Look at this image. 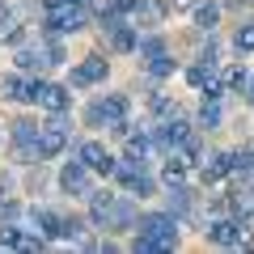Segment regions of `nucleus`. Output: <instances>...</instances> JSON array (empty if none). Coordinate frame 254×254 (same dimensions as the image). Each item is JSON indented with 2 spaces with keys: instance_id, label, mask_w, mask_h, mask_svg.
<instances>
[{
  "instance_id": "3",
  "label": "nucleus",
  "mask_w": 254,
  "mask_h": 254,
  "mask_svg": "<svg viewBox=\"0 0 254 254\" xmlns=\"http://www.w3.org/2000/svg\"><path fill=\"white\" fill-rule=\"evenodd\" d=\"M68 144H72V123H68V110H55V115L43 119V127H38V157H43V161H55Z\"/></svg>"
},
{
  "instance_id": "19",
  "label": "nucleus",
  "mask_w": 254,
  "mask_h": 254,
  "mask_svg": "<svg viewBox=\"0 0 254 254\" xmlns=\"http://www.w3.org/2000/svg\"><path fill=\"white\" fill-rule=\"evenodd\" d=\"M220 123H225V115H220V102L203 98L199 115H195V127H199V131H220Z\"/></svg>"
},
{
  "instance_id": "6",
  "label": "nucleus",
  "mask_w": 254,
  "mask_h": 254,
  "mask_svg": "<svg viewBox=\"0 0 254 254\" xmlns=\"http://www.w3.org/2000/svg\"><path fill=\"white\" fill-rule=\"evenodd\" d=\"M89 21H93L89 9H51V13H43L38 30H43V38H51V34L64 38V34H81Z\"/></svg>"
},
{
  "instance_id": "39",
  "label": "nucleus",
  "mask_w": 254,
  "mask_h": 254,
  "mask_svg": "<svg viewBox=\"0 0 254 254\" xmlns=\"http://www.w3.org/2000/svg\"><path fill=\"white\" fill-rule=\"evenodd\" d=\"M229 4H254V0H229Z\"/></svg>"
},
{
  "instance_id": "28",
  "label": "nucleus",
  "mask_w": 254,
  "mask_h": 254,
  "mask_svg": "<svg viewBox=\"0 0 254 254\" xmlns=\"http://www.w3.org/2000/svg\"><path fill=\"white\" fill-rule=\"evenodd\" d=\"M178 153H182V161H187V165H203V157H208V153H203V140L195 136V131L178 144Z\"/></svg>"
},
{
  "instance_id": "32",
  "label": "nucleus",
  "mask_w": 254,
  "mask_h": 254,
  "mask_svg": "<svg viewBox=\"0 0 254 254\" xmlns=\"http://www.w3.org/2000/svg\"><path fill=\"white\" fill-rule=\"evenodd\" d=\"M220 81H225L229 89H246V81H250V72H246L242 64H233V68H225V72H220Z\"/></svg>"
},
{
  "instance_id": "11",
  "label": "nucleus",
  "mask_w": 254,
  "mask_h": 254,
  "mask_svg": "<svg viewBox=\"0 0 254 254\" xmlns=\"http://www.w3.org/2000/svg\"><path fill=\"white\" fill-rule=\"evenodd\" d=\"M76 157H81L93 174H106V178H110V170H115V157H110V148L102 144V140H81V144H76Z\"/></svg>"
},
{
  "instance_id": "8",
  "label": "nucleus",
  "mask_w": 254,
  "mask_h": 254,
  "mask_svg": "<svg viewBox=\"0 0 254 254\" xmlns=\"http://www.w3.org/2000/svg\"><path fill=\"white\" fill-rule=\"evenodd\" d=\"M68 225H72V216H64L55 208H30V229L43 233L47 242H68Z\"/></svg>"
},
{
  "instance_id": "1",
  "label": "nucleus",
  "mask_w": 254,
  "mask_h": 254,
  "mask_svg": "<svg viewBox=\"0 0 254 254\" xmlns=\"http://www.w3.org/2000/svg\"><path fill=\"white\" fill-rule=\"evenodd\" d=\"M203 237H208V246H229V250H250V220L237 216V212H225V216H212L208 229H203Z\"/></svg>"
},
{
  "instance_id": "37",
  "label": "nucleus",
  "mask_w": 254,
  "mask_h": 254,
  "mask_svg": "<svg viewBox=\"0 0 254 254\" xmlns=\"http://www.w3.org/2000/svg\"><path fill=\"white\" fill-rule=\"evenodd\" d=\"M246 106L254 110V72H250V81H246Z\"/></svg>"
},
{
  "instance_id": "7",
  "label": "nucleus",
  "mask_w": 254,
  "mask_h": 254,
  "mask_svg": "<svg viewBox=\"0 0 254 254\" xmlns=\"http://www.w3.org/2000/svg\"><path fill=\"white\" fill-rule=\"evenodd\" d=\"M106 76H110V60L102 51H89L72 72H68V85H72V89H93V85H102Z\"/></svg>"
},
{
  "instance_id": "23",
  "label": "nucleus",
  "mask_w": 254,
  "mask_h": 254,
  "mask_svg": "<svg viewBox=\"0 0 254 254\" xmlns=\"http://www.w3.org/2000/svg\"><path fill=\"white\" fill-rule=\"evenodd\" d=\"M174 110H182L178 98H170L165 89H153V93H148V115H153V119H170Z\"/></svg>"
},
{
  "instance_id": "26",
  "label": "nucleus",
  "mask_w": 254,
  "mask_h": 254,
  "mask_svg": "<svg viewBox=\"0 0 254 254\" xmlns=\"http://www.w3.org/2000/svg\"><path fill=\"white\" fill-rule=\"evenodd\" d=\"M157 187H161V178H153L148 170H140L136 178H131V187H127V190H131L136 199H153V195H157Z\"/></svg>"
},
{
  "instance_id": "2",
  "label": "nucleus",
  "mask_w": 254,
  "mask_h": 254,
  "mask_svg": "<svg viewBox=\"0 0 254 254\" xmlns=\"http://www.w3.org/2000/svg\"><path fill=\"white\" fill-rule=\"evenodd\" d=\"M136 233L161 242L165 250H178V246H182V216H174L170 208H165V212H144V216L136 220Z\"/></svg>"
},
{
  "instance_id": "17",
  "label": "nucleus",
  "mask_w": 254,
  "mask_h": 254,
  "mask_svg": "<svg viewBox=\"0 0 254 254\" xmlns=\"http://www.w3.org/2000/svg\"><path fill=\"white\" fill-rule=\"evenodd\" d=\"M190 21H195L199 34H216V26H220V4H216V0H199V4L190 9Z\"/></svg>"
},
{
  "instance_id": "9",
  "label": "nucleus",
  "mask_w": 254,
  "mask_h": 254,
  "mask_svg": "<svg viewBox=\"0 0 254 254\" xmlns=\"http://www.w3.org/2000/svg\"><path fill=\"white\" fill-rule=\"evenodd\" d=\"M60 190H64V195H85V199H89V190H93V170L81 161V157L64 161V170H60Z\"/></svg>"
},
{
  "instance_id": "27",
  "label": "nucleus",
  "mask_w": 254,
  "mask_h": 254,
  "mask_svg": "<svg viewBox=\"0 0 254 254\" xmlns=\"http://www.w3.org/2000/svg\"><path fill=\"white\" fill-rule=\"evenodd\" d=\"M220 72V68H212V64H190V68H187V85H190V89H208V81H212V76H216Z\"/></svg>"
},
{
  "instance_id": "21",
  "label": "nucleus",
  "mask_w": 254,
  "mask_h": 254,
  "mask_svg": "<svg viewBox=\"0 0 254 254\" xmlns=\"http://www.w3.org/2000/svg\"><path fill=\"white\" fill-rule=\"evenodd\" d=\"M26 76H21V72H4V76H0V98H4V102H26Z\"/></svg>"
},
{
  "instance_id": "18",
  "label": "nucleus",
  "mask_w": 254,
  "mask_h": 254,
  "mask_svg": "<svg viewBox=\"0 0 254 254\" xmlns=\"http://www.w3.org/2000/svg\"><path fill=\"white\" fill-rule=\"evenodd\" d=\"M136 220H140L136 203L119 195V203H115V216H110V233H127V229H136Z\"/></svg>"
},
{
  "instance_id": "29",
  "label": "nucleus",
  "mask_w": 254,
  "mask_h": 254,
  "mask_svg": "<svg viewBox=\"0 0 254 254\" xmlns=\"http://www.w3.org/2000/svg\"><path fill=\"white\" fill-rule=\"evenodd\" d=\"M21 242H26V229H21L17 220L0 225V250H21Z\"/></svg>"
},
{
  "instance_id": "30",
  "label": "nucleus",
  "mask_w": 254,
  "mask_h": 254,
  "mask_svg": "<svg viewBox=\"0 0 254 254\" xmlns=\"http://www.w3.org/2000/svg\"><path fill=\"white\" fill-rule=\"evenodd\" d=\"M233 51L237 55H250L254 51V21H242V26L233 30Z\"/></svg>"
},
{
  "instance_id": "10",
  "label": "nucleus",
  "mask_w": 254,
  "mask_h": 254,
  "mask_svg": "<svg viewBox=\"0 0 254 254\" xmlns=\"http://www.w3.org/2000/svg\"><path fill=\"white\" fill-rule=\"evenodd\" d=\"M115 203H119V195H115L110 187H93V190H89V225H93V229H106V233H110Z\"/></svg>"
},
{
  "instance_id": "13",
  "label": "nucleus",
  "mask_w": 254,
  "mask_h": 254,
  "mask_svg": "<svg viewBox=\"0 0 254 254\" xmlns=\"http://www.w3.org/2000/svg\"><path fill=\"white\" fill-rule=\"evenodd\" d=\"M165 208H170L174 216L190 220V216H195V187H187V182H178V187H165Z\"/></svg>"
},
{
  "instance_id": "15",
  "label": "nucleus",
  "mask_w": 254,
  "mask_h": 254,
  "mask_svg": "<svg viewBox=\"0 0 254 254\" xmlns=\"http://www.w3.org/2000/svg\"><path fill=\"white\" fill-rule=\"evenodd\" d=\"M13 64H17V72H43V68H51L47 64V51H43V43H21L17 51H13Z\"/></svg>"
},
{
  "instance_id": "4",
  "label": "nucleus",
  "mask_w": 254,
  "mask_h": 254,
  "mask_svg": "<svg viewBox=\"0 0 254 254\" xmlns=\"http://www.w3.org/2000/svg\"><path fill=\"white\" fill-rule=\"evenodd\" d=\"M127 110H131V102H127V93H102V98H93L89 106H85V127H115L127 119Z\"/></svg>"
},
{
  "instance_id": "35",
  "label": "nucleus",
  "mask_w": 254,
  "mask_h": 254,
  "mask_svg": "<svg viewBox=\"0 0 254 254\" xmlns=\"http://www.w3.org/2000/svg\"><path fill=\"white\" fill-rule=\"evenodd\" d=\"M47 187V170H34L30 174V190H43Z\"/></svg>"
},
{
  "instance_id": "22",
  "label": "nucleus",
  "mask_w": 254,
  "mask_h": 254,
  "mask_svg": "<svg viewBox=\"0 0 254 254\" xmlns=\"http://www.w3.org/2000/svg\"><path fill=\"white\" fill-rule=\"evenodd\" d=\"M170 51V43H165L157 30H148L144 38H140V47H136V55H140V64H148V60H157V55H165Z\"/></svg>"
},
{
  "instance_id": "38",
  "label": "nucleus",
  "mask_w": 254,
  "mask_h": 254,
  "mask_svg": "<svg viewBox=\"0 0 254 254\" xmlns=\"http://www.w3.org/2000/svg\"><path fill=\"white\" fill-rule=\"evenodd\" d=\"M174 9H195V4H199V0H170Z\"/></svg>"
},
{
  "instance_id": "24",
  "label": "nucleus",
  "mask_w": 254,
  "mask_h": 254,
  "mask_svg": "<svg viewBox=\"0 0 254 254\" xmlns=\"http://www.w3.org/2000/svg\"><path fill=\"white\" fill-rule=\"evenodd\" d=\"M229 157H233V174L250 182L254 178V140H250V144H242V148H233Z\"/></svg>"
},
{
  "instance_id": "34",
  "label": "nucleus",
  "mask_w": 254,
  "mask_h": 254,
  "mask_svg": "<svg viewBox=\"0 0 254 254\" xmlns=\"http://www.w3.org/2000/svg\"><path fill=\"white\" fill-rule=\"evenodd\" d=\"M136 4H140V0H110V13H123V17H131V13H136Z\"/></svg>"
},
{
  "instance_id": "14",
  "label": "nucleus",
  "mask_w": 254,
  "mask_h": 254,
  "mask_svg": "<svg viewBox=\"0 0 254 254\" xmlns=\"http://www.w3.org/2000/svg\"><path fill=\"white\" fill-rule=\"evenodd\" d=\"M38 127H43V123H34L30 115L13 119V123H9V144L13 148H38Z\"/></svg>"
},
{
  "instance_id": "31",
  "label": "nucleus",
  "mask_w": 254,
  "mask_h": 254,
  "mask_svg": "<svg viewBox=\"0 0 254 254\" xmlns=\"http://www.w3.org/2000/svg\"><path fill=\"white\" fill-rule=\"evenodd\" d=\"M43 51H47V64H51V68H64V64H68V47L60 43V38H43Z\"/></svg>"
},
{
  "instance_id": "12",
  "label": "nucleus",
  "mask_w": 254,
  "mask_h": 254,
  "mask_svg": "<svg viewBox=\"0 0 254 254\" xmlns=\"http://www.w3.org/2000/svg\"><path fill=\"white\" fill-rule=\"evenodd\" d=\"M170 0H140L136 4V13H131V21H136L140 30H157V26H165V17H170Z\"/></svg>"
},
{
  "instance_id": "20",
  "label": "nucleus",
  "mask_w": 254,
  "mask_h": 254,
  "mask_svg": "<svg viewBox=\"0 0 254 254\" xmlns=\"http://www.w3.org/2000/svg\"><path fill=\"white\" fill-rule=\"evenodd\" d=\"M187 170L190 165L182 161V153H170L161 165V187H178V182H187Z\"/></svg>"
},
{
  "instance_id": "5",
  "label": "nucleus",
  "mask_w": 254,
  "mask_h": 254,
  "mask_svg": "<svg viewBox=\"0 0 254 254\" xmlns=\"http://www.w3.org/2000/svg\"><path fill=\"white\" fill-rule=\"evenodd\" d=\"M72 85H55V81H43V76H30V85H26V102L30 106H43V110H68L72 106Z\"/></svg>"
},
{
  "instance_id": "25",
  "label": "nucleus",
  "mask_w": 254,
  "mask_h": 254,
  "mask_svg": "<svg viewBox=\"0 0 254 254\" xmlns=\"http://www.w3.org/2000/svg\"><path fill=\"white\" fill-rule=\"evenodd\" d=\"M144 72L153 76V81H165V76H174V72H178V60H174V55L165 51V55H157V60H148V64H144Z\"/></svg>"
},
{
  "instance_id": "16",
  "label": "nucleus",
  "mask_w": 254,
  "mask_h": 254,
  "mask_svg": "<svg viewBox=\"0 0 254 254\" xmlns=\"http://www.w3.org/2000/svg\"><path fill=\"white\" fill-rule=\"evenodd\" d=\"M229 174H233V157H229V153H208L203 165H199V178L208 182V187H212V182H225Z\"/></svg>"
},
{
  "instance_id": "33",
  "label": "nucleus",
  "mask_w": 254,
  "mask_h": 254,
  "mask_svg": "<svg viewBox=\"0 0 254 254\" xmlns=\"http://www.w3.org/2000/svg\"><path fill=\"white\" fill-rule=\"evenodd\" d=\"M199 60H203V64H212V68H220V47H216V34H212V43H203V47H199Z\"/></svg>"
},
{
  "instance_id": "36",
  "label": "nucleus",
  "mask_w": 254,
  "mask_h": 254,
  "mask_svg": "<svg viewBox=\"0 0 254 254\" xmlns=\"http://www.w3.org/2000/svg\"><path fill=\"white\" fill-rule=\"evenodd\" d=\"M9 190H13V174H0V199H4Z\"/></svg>"
}]
</instances>
